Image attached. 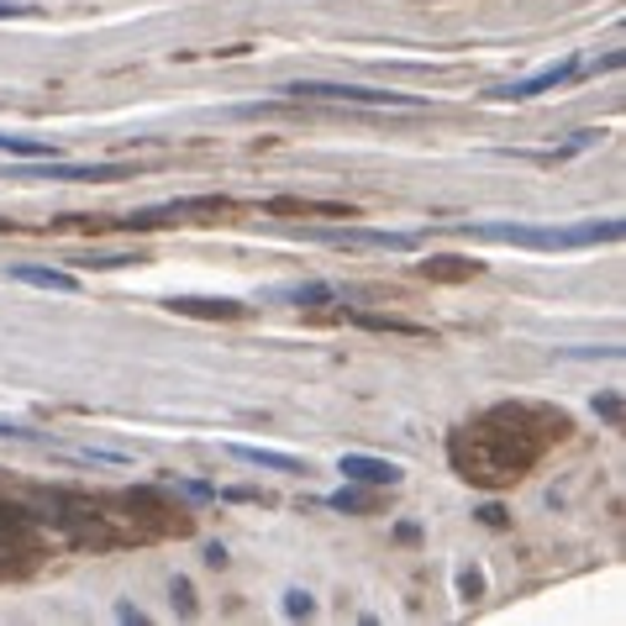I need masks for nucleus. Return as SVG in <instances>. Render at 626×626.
<instances>
[{
	"label": "nucleus",
	"instance_id": "nucleus-1",
	"mask_svg": "<svg viewBox=\"0 0 626 626\" xmlns=\"http://www.w3.org/2000/svg\"><path fill=\"white\" fill-rule=\"evenodd\" d=\"M468 238H489V243L511 248H537V253H564V248H600L622 238V222H579V226H516V222H474Z\"/></svg>",
	"mask_w": 626,
	"mask_h": 626
},
{
	"label": "nucleus",
	"instance_id": "nucleus-2",
	"mask_svg": "<svg viewBox=\"0 0 626 626\" xmlns=\"http://www.w3.org/2000/svg\"><path fill=\"white\" fill-rule=\"evenodd\" d=\"M284 101H337V105H380V111H416L422 95L380 90V84H337V80H290L280 84Z\"/></svg>",
	"mask_w": 626,
	"mask_h": 626
},
{
	"label": "nucleus",
	"instance_id": "nucleus-3",
	"mask_svg": "<svg viewBox=\"0 0 626 626\" xmlns=\"http://www.w3.org/2000/svg\"><path fill=\"white\" fill-rule=\"evenodd\" d=\"M574 74H579V59L568 53V59H558V63H543V69H537V74H526V80L495 84V90H489V101H532V95H547V90L568 84Z\"/></svg>",
	"mask_w": 626,
	"mask_h": 626
},
{
	"label": "nucleus",
	"instance_id": "nucleus-4",
	"mask_svg": "<svg viewBox=\"0 0 626 626\" xmlns=\"http://www.w3.org/2000/svg\"><path fill=\"white\" fill-rule=\"evenodd\" d=\"M11 180H122L117 163H42V159H27L11 169Z\"/></svg>",
	"mask_w": 626,
	"mask_h": 626
},
{
	"label": "nucleus",
	"instance_id": "nucleus-5",
	"mask_svg": "<svg viewBox=\"0 0 626 626\" xmlns=\"http://www.w3.org/2000/svg\"><path fill=\"white\" fill-rule=\"evenodd\" d=\"M337 468H343L347 479H359V485H401L405 479L401 464H390V458H368V453H343Z\"/></svg>",
	"mask_w": 626,
	"mask_h": 626
},
{
	"label": "nucleus",
	"instance_id": "nucleus-6",
	"mask_svg": "<svg viewBox=\"0 0 626 626\" xmlns=\"http://www.w3.org/2000/svg\"><path fill=\"white\" fill-rule=\"evenodd\" d=\"M6 280L32 284V290H53V295H80V280L63 269H42V263H6Z\"/></svg>",
	"mask_w": 626,
	"mask_h": 626
},
{
	"label": "nucleus",
	"instance_id": "nucleus-7",
	"mask_svg": "<svg viewBox=\"0 0 626 626\" xmlns=\"http://www.w3.org/2000/svg\"><path fill=\"white\" fill-rule=\"evenodd\" d=\"M311 238H322V243H359V248H395V253H405V248H416V238H411V232H374V226H343V232H311Z\"/></svg>",
	"mask_w": 626,
	"mask_h": 626
},
{
	"label": "nucleus",
	"instance_id": "nucleus-8",
	"mask_svg": "<svg viewBox=\"0 0 626 626\" xmlns=\"http://www.w3.org/2000/svg\"><path fill=\"white\" fill-rule=\"evenodd\" d=\"M226 453H232V458H243V464H253V468H274V474H305V464L295 458V453H274V447H248V443H226Z\"/></svg>",
	"mask_w": 626,
	"mask_h": 626
},
{
	"label": "nucleus",
	"instance_id": "nucleus-9",
	"mask_svg": "<svg viewBox=\"0 0 626 626\" xmlns=\"http://www.w3.org/2000/svg\"><path fill=\"white\" fill-rule=\"evenodd\" d=\"M169 311H180V316H243V301H195V295H174Z\"/></svg>",
	"mask_w": 626,
	"mask_h": 626
},
{
	"label": "nucleus",
	"instance_id": "nucleus-10",
	"mask_svg": "<svg viewBox=\"0 0 626 626\" xmlns=\"http://www.w3.org/2000/svg\"><path fill=\"white\" fill-rule=\"evenodd\" d=\"M0 153H11V159H59V148L42 138H11V132H0Z\"/></svg>",
	"mask_w": 626,
	"mask_h": 626
},
{
	"label": "nucleus",
	"instance_id": "nucleus-11",
	"mask_svg": "<svg viewBox=\"0 0 626 626\" xmlns=\"http://www.w3.org/2000/svg\"><path fill=\"white\" fill-rule=\"evenodd\" d=\"M0 437H11V443H42V432L32 422H11V416H0Z\"/></svg>",
	"mask_w": 626,
	"mask_h": 626
},
{
	"label": "nucleus",
	"instance_id": "nucleus-12",
	"mask_svg": "<svg viewBox=\"0 0 626 626\" xmlns=\"http://www.w3.org/2000/svg\"><path fill=\"white\" fill-rule=\"evenodd\" d=\"M311 595H305V589H290V595H284V616H311Z\"/></svg>",
	"mask_w": 626,
	"mask_h": 626
},
{
	"label": "nucleus",
	"instance_id": "nucleus-13",
	"mask_svg": "<svg viewBox=\"0 0 626 626\" xmlns=\"http://www.w3.org/2000/svg\"><path fill=\"white\" fill-rule=\"evenodd\" d=\"M326 505H332V511H359V505H364V495H353V489H337V495H326Z\"/></svg>",
	"mask_w": 626,
	"mask_h": 626
},
{
	"label": "nucleus",
	"instance_id": "nucleus-14",
	"mask_svg": "<svg viewBox=\"0 0 626 626\" xmlns=\"http://www.w3.org/2000/svg\"><path fill=\"white\" fill-rule=\"evenodd\" d=\"M21 17H38L32 6H17V0H0V21H21Z\"/></svg>",
	"mask_w": 626,
	"mask_h": 626
}]
</instances>
